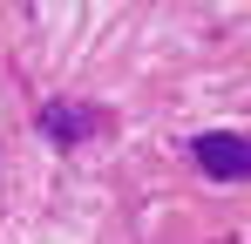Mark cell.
I'll return each mask as SVG.
<instances>
[{
    "label": "cell",
    "mask_w": 251,
    "mask_h": 244,
    "mask_svg": "<svg viewBox=\"0 0 251 244\" xmlns=\"http://www.w3.org/2000/svg\"><path fill=\"white\" fill-rule=\"evenodd\" d=\"M190 156H197V170H210V176H251V143L245 136H231V129H210V136H197L190 143Z\"/></svg>",
    "instance_id": "cell-1"
}]
</instances>
